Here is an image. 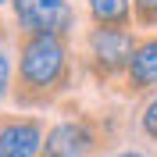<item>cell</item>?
<instances>
[{"label":"cell","mask_w":157,"mask_h":157,"mask_svg":"<svg viewBox=\"0 0 157 157\" xmlns=\"http://www.w3.org/2000/svg\"><path fill=\"white\" fill-rule=\"evenodd\" d=\"M68 75V50L61 36H25L18 50V86L21 97H47L50 89H61Z\"/></svg>","instance_id":"1"},{"label":"cell","mask_w":157,"mask_h":157,"mask_svg":"<svg viewBox=\"0 0 157 157\" xmlns=\"http://www.w3.org/2000/svg\"><path fill=\"white\" fill-rule=\"evenodd\" d=\"M11 4H14L18 25L29 36H43V32L47 36H64L75 21L68 0H11Z\"/></svg>","instance_id":"2"},{"label":"cell","mask_w":157,"mask_h":157,"mask_svg":"<svg viewBox=\"0 0 157 157\" xmlns=\"http://www.w3.org/2000/svg\"><path fill=\"white\" fill-rule=\"evenodd\" d=\"M132 47H136V43H132V32L118 29V25H97V29L89 32V54L97 57V64L107 71V75L128 64Z\"/></svg>","instance_id":"3"},{"label":"cell","mask_w":157,"mask_h":157,"mask_svg":"<svg viewBox=\"0 0 157 157\" xmlns=\"http://www.w3.org/2000/svg\"><path fill=\"white\" fill-rule=\"evenodd\" d=\"M43 125L36 118H11L0 125V157H39Z\"/></svg>","instance_id":"4"},{"label":"cell","mask_w":157,"mask_h":157,"mask_svg":"<svg viewBox=\"0 0 157 157\" xmlns=\"http://www.w3.org/2000/svg\"><path fill=\"white\" fill-rule=\"evenodd\" d=\"M93 150V132L82 121H61L47 132L39 154L43 157H86Z\"/></svg>","instance_id":"5"},{"label":"cell","mask_w":157,"mask_h":157,"mask_svg":"<svg viewBox=\"0 0 157 157\" xmlns=\"http://www.w3.org/2000/svg\"><path fill=\"white\" fill-rule=\"evenodd\" d=\"M125 71H128V86L132 89L157 86V39H147V43L132 47V57H128Z\"/></svg>","instance_id":"6"},{"label":"cell","mask_w":157,"mask_h":157,"mask_svg":"<svg viewBox=\"0 0 157 157\" xmlns=\"http://www.w3.org/2000/svg\"><path fill=\"white\" fill-rule=\"evenodd\" d=\"M89 14L97 25H118L125 29L132 18V0H89Z\"/></svg>","instance_id":"7"},{"label":"cell","mask_w":157,"mask_h":157,"mask_svg":"<svg viewBox=\"0 0 157 157\" xmlns=\"http://www.w3.org/2000/svg\"><path fill=\"white\" fill-rule=\"evenodd\" d=\"M132 7L143 25H157V0H132Z\"/></svg>","instance_id":"8"},{"label":"cell","mask_w":157,"mask_h":157,"mask_svg":"<svg viewBox=\"0 0 157 157\" xmlns=\"http://www.w3.org/2000/svg\"><path fill=\"white\" fill-rule=\"evenodd\" d=\"M11 75H14V64H11V54L0 50V100L11 93Z\"/></svg>","instance_id":"9"},{"label":"cell","mask_w":157,"mask_h":157,"mask_svg":"<svg viewBox=\"0 0 157 157\" xmlns=\"http://www.w3.org/2000/svg\"><path fill=\"white\" fill-rule=\"evenodd\" d=\"M143 132H147L150 139H157V97L143 107Z\"/></svg>","instance_id":"10"},{"label":"cell","mask_w":157,"mask_h":157,"mask_svg":"<svg viewBox=\"0 0 157 157\" xmlns=\"http://www.w3.org/2000/svg\"><path fill=\"white\" fill-rule=\"evenodd\" d=\"M118 157H139V154H132V150H128V154H118Z\"/></svg>","instance_id":"11"},{"label":"cell","mask_w":157,"mask_h":157,"mask_svg":"<svg viewBox=\"0 0 157 157\" xmlns=\"http://www.w3.org/2000/svg\"><path fill=\"white\" fill-rule=\"evenodd\" d=\"M4 4H7V0H0V7H4Z\"/></svg>","instance_id":"12"}]
</instances>
